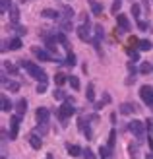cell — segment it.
I'll return each mask as SVG.
<instances>
[{
    "label": "cell",
    "mask_w": 153,
    "mask_h": 159,
    "mask_svg": "<svg viewBox=\"0 0 153 159\" xmlns=\"http://www.w3.org/2000/svg\"><path fill=\"white\" fill-rule=\"evenodd\" d=\"M20 66L25 70V72L31 76V78H35L37 82H47V72L45 70H41V66H37L35 62H29V60H20Z\"/></svg>",
    "instance_id": "obj_1"
},
{
    "label": "cell",
    "mask_w": 153,
    "mask_h": 159,
    "mask_svg": "<svg viewBox=\"0 0 153 159\" xmlns=\"http://www.w3.org/2000/svg\"><path fill=\"white\" fill-rule=\"evenodd\" d=\"M146 128H147V126L143 124L142 120H132L130 124H128V130H130L134 136L138 138V140H136L138 144H143V142H147V138H146Z\"/></svg>",
    "instance_id": "obj_2"
},
{
    "label": "cell",
    "mask_w": 153,
    "mask_h": 159,
    "mask_svg": "<svg viewBox=\"0 0 153 159\" xmlns=\"http://www.w3.org/2000/svg\"><path fill=\"white\" fill-rule=\"evenodd\" d=\"M33 54L39 58V60H43V62H62L64 64V60H60L58 57H54V54L49 51V49H41V47H33Z\"/></svg>",
    "instance_id": "obj_3"
},
{
    "label": "cell",
    "mask_w": 153,
    "mask_h": 159,
    "mask_svg": "<svg viewBox=\"0 0 153 159\" xmlns=\"http://www.w3.org/2000/svg\"><path fill=\"white\" fill-rule=\"evenodd\" d=\"M74 113H76L74 103H70V101H66V103H64V105H62L58 111H56V115H58V118H60L62 122H66V118H68V116H72Z\"/></svg>",
    "instance_id": "obj_4"
},
{
    "label": "cell",
    "mask_w": 153,
    "mask_h": 159,
    "mask_svg": "<svg viewBox=\"0 0 153 159\" xmlns=\"http://www.w3.org/2000/svg\"><path fill=\"white\" fill-rule=\"evenodd\" d=\"M140 97L146 105H151L153 103V87L151 85H142L140 87Z\"/></svg>",
    "instance_id": "obj_5"
},
{
    "label": "cell",
    "mask_w": 153,
    "mask_h": 159,
    "mask_svg": "<svg viewBox=\"0 0 153 159\" xmlns=\"http://www.w3.org/2000/svg\"><path fill=\"white\" fill-rule=\"evenodd\" d=\"M20 115H14L10 118V140H16L18 138V132H20Z\"/></svg>",
    "instance_id": "obj_6"
},
{
    "label": "cell",
    "mask_w": 153,
    "mask_h": 159,
    "mask_svg": "<svg viewBox=\"0 0 153 159\" xmlns=\"http://www.w3.org/2000/svg\"><path fill=\"white\" fill-rule=\"evenodd\" d=\"M78 37L82 39V41H91V31H89V23H82L78 29H76Z\"/></svg>",
    "instance_id": "obj_7"
},
{
    "label": "cell",
    "mask_w": 153,
    "mask_h": 159,
    "mask_svg": "<svg viewBox=\"0 0 153 159\" xmlns=\"http://www.w3.org/2000/svg\"><path fill=\"white\" fill-rule=\"evenodd\" d=\"M116 27H120L122 31H126V33H128V31L132 29V25H130V20H128L124 14H118V16H116Z\"/></svg>",
    "instance_id": "obj_8"
},
{
    "label": "cell",
    "mask_w": 153,
    "mask_h": 159,
    "mask_svg": "<svg viewBox=\"0 0 153 159\" xmlns=\"http://www.w3.org/2000/svg\"><path fill=\"white\" fill-rule=\"evenodd\" d=\"M56 21H58V27H60L62 33H70V31H72V20H70V18H66V16H60Z\"/></svg>",
    "instance_id": "obj_9"
},
{
    "label": "cell",
    "mask_w": 153,
    "mask_h": 159,
    "mask_svg": "<svg viewBox=\"0 0 153 159\" xmlns=\"http://www.w3.org/2000/svg\"><path fill=\"white\" fill-rule=\"evenodd\" d=\"M35 118H37V122H49V118H51V111L47 109V107H39V109H37V113H35Z\"/></svg>",
    "instance_id": "obj_10"
},
{
    "label": "cell",
    "mask_w": 153,
    "mask_h": 159,
    "mask_svg": "<svg viewBox=\"0 0 153 159\" xmlns=\"http://www.w3.org/2000/svg\"><path fill=\"white\" fill-rule=\"evenodd\" d=\"M27 140H29V146L33 148V149H41V146H43V140H41V136H39V134L31 132Z\"/></svg>",
    "instance_id": "obj_11"
},
{
    "label": "cell",
    "mask_w": 153,
    "mask_h": 159,
    "mask_svg": "<svg viewBox=\"0 0 153 159\" xmlns=\"http://www.w3.org/2000/svg\"><path fill=\"white\" fill-rule=\"evenodd\" d=\"M105 37V31H103V25H95V37L91 39L93 41V45L99 49V43H101V39Z\"/></svg>",
    "instance_id": "obj_12"
},
{
    "label": "cell",
    "mask_w": 153,
    "mask_h": 159,
    "mask_svg": "<svg viewBox=\"0 0 153 159\" xmlns=\"http://www.w3.org/2000/svg\"><path fill=\"white\" fill-rule=\"evenodd\" d=\"M118 111H120V115H132L134 111H138V107H136L134 103H122Z\"/></svg>",
    "instance_id": "obj_13"
},
{
    "label": "cell",
    "mask_w": 153,
    "mask_h": 159,
    "mask_svg": "<svg viewBox=\"0 0 153 159\" xmlns=\"http://www.w3.org/2000/svg\"><path fill=\"white\" fill-rule=\"evenodd\" d=\"M16 111H18V115H20V116H23V115L27 113V101L23 99V97L16 101Z\"/></svg>",
    "instance_id": "obj_14"
},
{
    "label": "cell",
    "mask_w": 153,
    "mask_h": 159,
    "mask_svg": "<svg viewBox=\"0 0 153 159\" xmlns=\"http://www.w3.org/2000/svg\"><path fill=\"white\" fill-rule=\"evenodd\" d=\"M41 16H43V18H47V20H58V18H60V14L56 12V10H51V8L43 10V12H41Z\"/></svg>",
    "instance_id": "obj_15"
},
{
    "label": "cell",
    "mask_w": 153,
    "mask_h": 159,
    "mask_svg": "<svg viewBox=\"0 0 153 159\" xmlns=\"http://www.w3.org/2000/svg\"><path fill=\"white\" fill-rule=\"evenodd\" d=\"M8 14H10V21L12 23H18L20 21V10H18V6H12L10 10H8Z\"/></svg>",
    "instance_id": "obj_16"
},
{
    "label": "cell",
    "mask_w": 153,
    "mask_h": 159,
    "mask_svg": "<svg viewBox=\"0 0 153 159\" xmlns=\"http://www.w3.org/2000/svg\"><path fill=\"white\" fill-rule=\"evenodd\" d=\"M110 155H112V148H109V146H101L99 148V157L101 159H110Z\"/></svg>",
    "instance_id": "obj_17"
},
{
    "label": "cell",
    "mask_w": 153,
    "mask_h": 159,
    "mask_svg": "<svg viewBox=\"0 0 153 159\" xmlns=\"http://www.w3.org/2000/svg\"><path fill=\"white\" fill-rule=\"evenodd\" d=\"M89 6H91L93 16H99V14L103 12V4H101V2H97V0H89Z\"/></svg>",
    "instance_id": "obj_18"
},
{
    "label": "cell",
    "mask_w": 153,
    "mask_h": 159,
    "mask_svg": "<svg viewBox=\"0 0 153 159\" xmlns=\"http://www.w3.org/2000/svg\"><path fill=\"white\" fill-rule=\"evenodd\" d=\"M109 103H110V95H109V93H105V95H103V99L95 103V111H101L105 105H109Z\"/></svg>",
    "instance_id": "obj_19"
},
{
    "label": "cell",
    "mask_w": 153,
    "mask_h": 159,
    "mask_svg": "<svg viewBox=\"0 0 153 159\" xmlns=\"http://www.w3.org/2000/svg\"><path fill=\"white\" fill-rule=\"evenodd\" d=\"M138 49L140 51H151L153 49V43L147 41V39H140V41H138Z\"/></svg>",
    "instance_id": "obj_20"
},
{
    "label": "cell",
    "mask_w": 153,
    "mask_h": 159,
    "mask_svg": "<svg viewBox=\"0 0 153 159\" xmlns=\"http://www.w3.org/2000/svg\"><path fill=\"white\" fill-rule=\"evenodd\" d=\"M85 97H87V101H95V84H93V82H89V84H87Z\"/></svg>",
    "instance_id": "obj_21"
},
{
    "label": "cell",
    "mask_w": 153,
    "mask_h": 159,
    "mask_svg": "<svg viewBox=\"0 0 153 159\" xmlns=\"http://www.w3.org/2000/svg\"><path fill=\"white\" fill-rule=\"evenodd\" d=\"M35 134H39V136H45L47 132H49V126H47V122H39L37 126H35V130H33Z\"/></svg>",
    "instance_id": "obj_22"
},
{
    "label": "cell",
    "mask_w": 153,
    "mask_h": 159,
    "mask_svg": "<svg viewBox=\"0 0 153 159\" xmlns=\"http://www.w3.org/2000/svg\"><path fill=\"white\" fill-rule=\"evenodd\" d=\"M8 29H10V31H16L18 35H25V33H27V29L21 27V25H18V23H10V25H8Z\"/></svg>",
    "instance_id": "obj_23"
},
{
    "label": "cell",
    "mask_w": 153,
    "mask_h": 159,
    "mask_svg": "<svg viewBox=\"0 0 153 159\" xmlns=\"http://www.w3.org/2000/svg\"><path fill=\"white\" fill-rule=\"evenodd\" d=\"M54 35H56V41H58V43H60V45H62L66 51H70V49H68L70 45H68V39H66V35H64L62 31H60V33H54Z\"/></svg>",
    "instance_id": "obj_24"
},
{
    "label": "cell",
    "mask_w": 153,
    "mask_h": 159,
    "mask_svg": "<svg viewBox=\"0 0 153 159\" xmlns=\"http://www.w3.org/2000/svg\"><path fill=\"white\" fill-rule=\"evenodd\" d=\"M138 142H136V146L130 144V148H128V152H130V159H140V152H138Z\"/></svg>",
    "instance_id": "obj_25"
},
{
    "label": "cell",
    "mask_w": 153,
    "mask_h": 159,
    "mask_svg": "<svg viewBox=\"0 0 153 159\" xmlns=\"http://www.w3.org/2000/svg\"><path fill=\"white\" fill-rule=\"evenodd\" d=\"M68 153L72 155V157H78V155H83V152H82V148L79 146H68Z\"/></svg>",
    "instance_id": "obj_26"
},
{
    "label": "cell",
    "mask_w": 153,
    "mask_h": 159,
    "mask_svg": "<svg viewBox=\"0 0 153 159\" xmlns=\"http://www.w3.org/2000/svg\"><path fill=\"white\" fill-rule=\"evenodd\" d=\"M0 103H2V111H4V113H10L12 103H10V99H8L6 95H2V97H0Z\"/></svg>",
    "instance_id": "obj_27"
},
{
    "label": "cell",
    "mask_w": 153,
    "mask_h": 159,
    "mask_svg": "<svg viewBox=\"0 0 153 159\" xmlns=\"http://www.w3.org/2000/svg\"><path fill=\"white\" fill-rule=\"evenodd\" d=\"M91 120H93V122H97V116H95V115H91V116H87V122H91ZM78 124H79V130L83 132V130H85V118L82 116V118H79V122H78Z\"/></svg>",
    "instance_id": "obj_28"
},
{
    "label": "cell",
    "mask_w": 153,
    "mask_h": 159,
    "mask_svg": "<svg viewBox=\"0 0 153 159\" xmlns=\"http://www.w3.org/2000/svg\"><path fill=\"white\" fill-rule=\"evenodd\" d=\"M64 64H66V66H76V54L72 52V51H68L66 60H64Z\"/></svg>",
    "instance_id": "obj_29"
},
{
    "label": "cell",
    "mask_w": 153,
    "mask_h": 159,
    "mask_svg": "<svg viewBox=\"0 0 153 159\" xmlns=\"http://www.w3.org/2000/svg\"><path fill=\"white\" fill-rule=\"evenodd\" d=\"M10 49H12V51H20V49H21V39H20V37L10 39Z\"/></svg>",
    "instance_id": "obj_30"
},
{
    "label": "cell",
    "mask_w": 153,
    "mask_h": 159,
    "mask_svg": "<svg viewBox=\"0 0 153 159\" xmlns=\"http://www.w3.org/2000/svg\"><path fill=\"white\" fill-rule=\"evenodd\" d=\"M52 95H54V99H56V101H66V99L70 97V95H68V93H64L62 89H54Z\"/></svg>",
    "instance_id": "obj_31"
},
{
    "label": "cell",
    "mask_w": 153,
    "mask_h": 159,
    "mask_svg": "<svg viewBox=\"0 0 153 159\" xmlns=\"http://www.w3.org/2000/svg\"><path fill=\"white\" fill-rule=\"evenodd\" d=\"M12 8V0H0V12L8 14V10Z\"/></svg>",
    "instance_id": "obj_32"
},
{
    "label": "cell",
    "mask_w": 153,
    "mask_h": 159,
    "mask_svg": "<svg viewBox=\"0 0 153 159\" xmlns=\"http://www.w3.org/2000/svg\"><path fill=\"white\" fill-rule=\"evenodd\" d=\"M120 8H122V0H115V2H112V8H110V12L115 14V16H118Z\"/></svg>",
    "instance_id": "obj_33"
},
{
    "label": "cell",
    "mask_w": 153,
    "mask_h": 159,
    "mask_svg": "<svg viewBox=\"0 0 153 159\" xmlns=\"http://www.w3.org/2000/svg\"><path fill=\"white\" fill-rule=\"evenodd\" d=\"M151 70H153V66L149 64V62H142V64H140V72L142 74H149Z\"/></svg>",
    "instance_id": "obj_34"
},
{
    "label": "cell",
    "mask_w": 153,
    "mask_h": 159,
    "mask_svg": "<svg viewBox=\"0 0 153 159\" xmlns=\"http://www.w3.org/2000/svg\"><path fill=\"white\" fill-rule=\"evenodd\" d=\"M62 14L66 16V18H70V20H74V10H72L70 6H66V4L62 6Z\"/></svg>",
    "instance_id": "obj_35"
},
{
    "label": "cell",
    "mask_w": 153,
    "mask_h": 159,
    "mask_svg": "<svg viewBox=\"0 0 153 159\" xmlns=\"http://www.w3.org/2000/svg\"><path fill=\"white\" fill-rule=\"evenodd\" d=\"M4 70L10 72V74H14V76H18V68H16L14 64H10V62H4Z\"/></svg>",
    "instance_id": "obj_36"
},
{
    "label": "cell",
    "mask_w": 153,
    "mask_h": 159,
    "mask_svg": "<svg viewBox=\"0 0 153 159\" xmlns=\"http://www.w3.org/2000/svg\"><path fill=\"white\" fill-rule=\"evenodd\" d=\"M115 142H116V130L112 128L110 134H109V144H107V146H109V148H115Z\"/></svg>",
    "instance_id": "obj_37"
},
{
    "label": "cell",
    "mask_w": 153,
    "mask_h": 159,
    "mask_svg": "<svg viewBox=\"0 0 153 159\" xmlns=\"http://www.w3.org/2000/svg\"><path fill=\"white\" fill-rule=\"evenodd\" d=\"M126 52L130 54V57H132L134 60H140V52L136 51V49H132V47H128V49H126Z\"/></svg>",
    "instance_id": "obj_38"
},
{
    "label": "cell",
    "mask_w": 153,
    "mask_h": 159,
    "mask_svg": "<svg viewBox=\"0 0 153 159\" xmlns=\"http://www.w3.org/2000/svg\"><path fill=\"white\" fill-rule=\"evenodd\" d=\"M68 82H70V85L74 87V89H79V80H78L76 76H70V78H68Z\"/></svg>",
    "instance_id": "obj_39"
},
{
    "label": "cell",
    "mask_w": 153,
    "mask_h": 159,
    "mask_svg": "<svg viewBox=\"0 0 153 159\" xmlns=\"http://www.w3.org/2000/svg\"><path fill=\"white\" fill-rule=\"evenodd\" d=\"M66 78H68V76H64V74H56V76H54V82H56V85H62L64 82H66Z\"/></svg>",
    "instance_id": "obj_40"
},
{
    "label": "cell",
    "mask_w": 153,
    "mask_h": 159,
    "mask_svg": "<svg viewBox=\"0 0 153 159\" xmlns=\"http://www.w3.org/2000/svg\"><path fill=\"white\" fill-rule=\"evenodd\" d=\"M83 159H97V155H95L91 149L87 148V149H83Z\"/></svg>",
    "instance_id": "obj_41"
},
{
    "label": "cell",
    "mask_w": 153,
    "mask_h": 159,
    "mask_svg": "<svg viewBox=\"0 0 153 159\" xmlns=\"http://www.w3.org/2000/svg\"><path fill=\"white\" fill-rule=\"evenodd\" d=\"M130 12H132L134 18L138 20V18H140V4H132V10H130Z\"/></svg>",
    "instance_id": "obj_42"
},
{
    "label": "cell",
    "mask_w": 153,
    "mask_h": 159,
    "mask_svg": "<svg viewBox=\"0 0 153 159\" xmlns=\"http://www.w3.org/2000/svg\"><path fill=\"white\" fill-rule=\"evenodd\" d=\"M47 91V82H39L37 85V93H45Z\"/></svg>",
    "instance_id": "obj_43"
},
{
    "label": "cell",
    "mask_w": 153,
    "mask_h": 159,
    "mask_svg": "<svg viewBox=\"0 0 153 159\" xmlns=\"http://www.w3.org/2000/svg\"><path fill=\"white\" fill-rule=\"evenodd\" d=\"M138 27H140L142 31H147V29H149V23H147V21H138Z\"/></svg>",
    "instance_id": "obj_44"
},
{
    "label": "cell",
    "mask_w": 153,
    "mask_h": 159,
    "mask_svg": "<svg viewBox=\"0 0 153 159\" xmlns=\"http://www.w3.org/2000/svg\"><path fill=\"white\" fill-rule=\"evenodd\" d=\"M128 70H130V76H136V72H138L136 66H134V62H128Z\"/></svg>",
    "instance_id": "obj_45"
},
{
    "label": "cell",
    "mask_w": 153,
    "mask_h": 159,
    "mask_svg": "<svg viewBox=\"0 0 153 159\" xmlns=\"http://www.w3.org/2000/svg\"><path fill=\"white\" fill-rule=\"evenodd\" d=\"M8 45H10L8 41H2V47H0V51H2V52H6L8 49H10V47H8Z\"/></svg>",
    "instance_id": "obj_46"
},
{
    "label": "cell",
    "mask_w": 153,
    "mask_h": 159,
    "mask_svg": "<svg viewBox=\"0 0 153 159\" xmlns=\"http://www.w3.org/2000/svg\"><path fill=\"white\" fill-rule=\"evenodd\" d=\"M146 124H147V130H149V132H153V122H151V120H147Z\"/></svg>",
    "instance_id": "obj_47"
},
{
    "label": "cell",
    "mask_w": 153,
    "mask_h": 159,
    "mask_svg": "<svg viewBox=\"0 0 153 159\" xmlns=\"http://www.w3.org/2000/svg\"><path fill=\"white\" fill-rule=\"evenodd\" d=\"M146 159H153V153L149 152V153H146Z\"/></svg>",
    "instance_id": "obj_48"
},
{
    "label": "cell",
    "mask_w": 153,
    "mask_h": 159,
    "mask_svg": "<svg viewBox=\"0 0 153 159\" xmlns=\"http://www.w3.org/2000/svg\"><path fill=\"white\" fill-rule=\"evenodd\" d=\"M47 159H54V155L52 153H47Z\"/></svg>",
    "instance_id": "obj_49"
},
{
    "label": "cell",
    "mask_w": 153,
    "mask_h": 159,
    "mask_svg": "<svg viewBox=\"0 0 153 159\" xmlns=\"http://www.w3.org/2000/svg\"><path fill=\"white\" fill-rule=\"evenodd\" d=\"M149 107H151V113H153V103H151V105H149Z\"/></svg>",
    "instance_id": "obj_50"
},
{
    "label": "cell",
    "mask_w": 153,
    "mask_h": 159,
    "mask_svg": "<svg viewBox=\"0 0 153 159\" xmlns=\"http://www.w3.org/2000/svg\"><path fill=\"white\" fill-rule=\"evenodd\" d=\"M21 2H27V0H21Z\"/></svg>",
    "instance_id": "obj_51"
}]
</instances>
